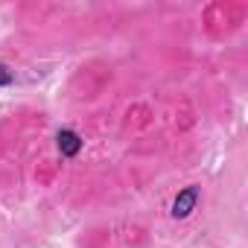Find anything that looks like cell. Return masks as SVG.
Here are the masks:
<instances>
[{
	"label": "cell",
	"mask_w": 248,
	"mask_h": 248,
	"mask_svg": "<svg viewBox=\"0 0 248 248\" xmlns=\"http://www.w3.org/2000/svg\"><path fill=\"white\" fill-rule=\"evenodd\" d=\"M199 196H202V190L196 187V184H190V187H184L175 199H172V219H187L193 210H196V204H199Z\"/></svg>",
	"instance_id": "1"
},
{
	"label": "cell",
	"mask_w": 248,
	"mask_h": 248,
	"mask_svg": "<svg viewBox=\"0 0 248 248\" xmlns=\"http://www.w3.org/2000/svg\"><path fill=\"white\" fill-rule=\"evenodd\" d=\"M56 146L62 152V158H76L82 152V138L73 132V129H59L56 135Z\"/></svg>",
	"instance_id": "2"
},
{
	"label": "cell",
	"mask_w": 248,
	"mask_h": 248,
	"mask_svg": "<svg viewBox=\"0 0 248 248\" xmlns=\"http://www.w3.org/2000/svg\"><path fill=\"white\" fill-rule=\"evenodd\" d=\"M12 82H15V73L9 70V64L0 62V88H6V85H12Z\"/></svg>",
	"instance_id": "3"
}]
</instances>
